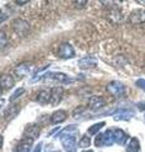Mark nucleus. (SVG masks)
I'll use <instances>...</instances> for the list:
<instances>
[{
	"label": "nucleus",
	"mask_w": 145,
	"mask_h": 152,
	"mask_svg": "<svg viewBox=\"0 0 145 152\" xmlns=\"http://www.w3.org/2000/svg\"><path fill=\"white\" fill-rule=\"evenodd\" d=\"M114 138H115V142L119 145H124L126 138H128V136L125 134L124 131L121 129H114Z\"/></svg>",
	"instance_id": "15"
},
{
	"label": "nucleus",
	"mask_w": 145,
	"mask_h": 152,
	"mask_svg": "<svg viewBox=\"0 0 145 152\" xmlns=\"http://www.w3.org/2000/svg\"><path fill=\"white\" fill-rule=\"evenodd\" d=\"M63 96V89L61 86H54L50 90V104L52 105H57L61 103Z\"/></svg>",
	"instance_id": "4"
},
{
	"label": "nucleus",
	"mask_w": 145,
	"mask_h": 152,
	"mask_svg": "<svg viewBox=\"0 0 145 152\" xmlns=\"http://www.w3.org/2000/svg\"><path fill=\"white\" fill-rule=\"evenodd\" d=\"M6 18H8V17L5 15V14H3L1 12H0V23H3V22H4V20H5V19H6Z\"/></svg>",
	"instance_id": "25"
},
{
	"label": "nucleus",
	"mask_w": 145,
	"mask_h": 152,
	"mask_svg": "<svg viewBox=\"0 0 145 152\" xmlns=\"http://www.w3.org/2000/svg\"><path fill=\"white\" fill-rule=\"evenodd\" d=\"M1 93H3V88L0 86V95H1Z\"/></svg>",
	"instance_id": "29"
},
{
	"label": "nucleus",
	"mask_w": 145,
	"mask_h": 152,
	"mask_svg": "<svg viewBox=\"0 0 145 152\" xmlns=\"http://www.w3.org/2000/svg\"><path fill=\"white\" fill-rule=\"evenodd\" d=\"M24 93H25V89H24V88L18 89L17 91H14V94H13L12 96H10V102H14V100H15V99H18V98H19L22 94H24Z\"/></svg>",
	"instance_id": "22"
},
{
	"label": "nucleus",
	"mask_w": 145,
	"mask_h": 152,
	"mask_svg": "<svg viewBox=\"0 0 145 152\" xmlns=\"http://www.w3.org/2000/svg\"><path fill=\"white\" fill-rule=\"evenodd\" d=\"M1 146H3V137L0 136V148H1Z\"/></svg>",
	"instance_id": "28"
},
{
	"label": "nucleus",
	"mask_w": 145,
	"mask_h": 152,
	"mask_svg": "<svg viewBox=\"0 0 145 152\" xmlns=\"http://www.w3.org/2000/svg\"><path fill=\"white\" fill-rule=\"evenodd\" d=\"M104 126H105V123H104V122H102V123H97V124L92 126V128H90L88 133H90V134H95V133H96L97 131H100V129H101V127H104Z\"/></svg>",
	"instance_id": "23"
},
{
	"label": "nucleus",
	"mask_w": 145,
	"mask_h": 152,
	"mask_svg": "<svg viewBox=\"0 0 145 152\" xmlns=\"http://www.w3.org/2000/svg\"><path fill=\"white\" fill-rule=\"evenodd\" d=\"M45 77L44 79H49V80H54V81H58V83H67L68 81V76L64 75L62 72H56V74H49L48 75H44Z\"/></svg>",
	"instance_id": "13"
},
{
	"label": "nucleus",
	"mask_w": 145,
	"mask_h": 152,
	"mask_svg": "<svg viewBox=\"0 0 145 152\" xmlns=\"http://www.w3.org/2000/svg\"><path fill=\"white\" fill-rule=\"evenodd\" d=\"M96 65H97V60L91 56L82 57V58L78 61V66L81 69H92V67H95Z\"/></svg>",
	"instance_id": "6"
},
{
	"label": "nucleus",
	"mask_w": 145,
	"mask_h": 152,
	"mask_svg": "<svg viewBox=\"0 0 145 152\" xmlns=\"http://www.w3.org/2000/svg\"><path fill=\"white\" fill-rule=\"evenodd\" d=\"M37 100H38V103L40 104H45L50 102V90H39L38 94H37Z\"/></svg>",
	"instance_id": "12"
},
{
	"label": "nucleus",
	"mask_w": 145,
	"mask_h": 152,
	"mask_svg": "<svg viewBox=\"0 0 145 152\" xmlns=\"http://www.w3.org/2000/svg\"><path fill=\"white\" fill-rule=\"evenodd\" d=\"M62 143L68 152H74V150H76V140L71 134L62 137Z\"/></svg>",
	"instance_id": "9"
},
{
	"label": "nucleus",
	"mask_w": 145,
	"mask_h": 152,
	"mask_svg": "<svg viewBox=\"0 0 145 152\" xmlns=\"http://www.w3.org/2000/svg\"><path fill=\"white\" fill-rule=\"evenodd\" d=\"M139 109H140V110H145V103H140L139 104Z\"/></svg>",
	"instance_id": "26"
},
{
	"label": "nucleus",
	"mask_w": 145,
	"mask_h": 152,
	"mask_svg": "<svg viewBox=\"0 0 145 152\" xmlns=\"http://www.w3.org/2000/svg\"><path fill=\"white\" fill-rule=\"evenodd\" d=\"M8 45V37L4 32H0V51L4 50Z\"/></svg>",
	"instance_id": "20"
},
{
	"label": "nucleus",
	"mask_w": 145,
	"mask_h": 152,
	"mask_svg": "<svg viewBox=\"0 0 145 152\" xmlns=\"http://www.w3.org/2000/svg\"><path fill=\"white\" fill-rule=\"evenodd\" d=\"M13 28L15 33H18L19 36H25L27 32L29 31V24H28V22L23 20V19H17V20L13 22Z\"/></svg>",
	"instance_id": "2"
},
{
	"label": "nucleus",
	"mask_w": 145,
	"mask_h": 152,
	"mask_svg": "<svg viewBox=\"0 0 145 152\" xmlns=\"http://www.w3.org/2000/svg\"><path fill=\"white\" fill-rule=\"evenodd\" d=\"M140 150V143L136 138H131L129 141V145H128V148L126 151L128 152H139Z\"/></svg>",
	"instance_id": "17"
},
{
	"label": "nucleus",
	"mask_w": 145,
	"mask_h": 152,
	"mask_svg": "<svg viewBox=\"0 0 145 152\" xmlns=\"http://www.w3.org/2000/svg\"><path fill=\"white\" fill-rule=\"evenodd\" d=\"M107 91L114 96H121L125 93V86L119 81H111L107 85Z\"/></svg>",
	"instance_id": "1"
},
{
	"label": "nucleus",
	"mask_w": 145,
	"mask_h": 152,
	"mask_svg": "<svg viewBox=\"0 0 145 152\" xmlns=\"http://www.w3.org/2000/svg\"><path fill=\"white\" fill-rule=\"evenodd\" d=\"M133 115V113H130V112H123V113H120V114H118V115L115 117V119L116 121H120V119H125V121H128L130 117Z\"/></svg>",
	"instance_id": "21"
},
{
	"label": "nucleus",
	"mask_w": 145,
	"mask_h": 152,
	"mask_svg": "<svg viewBox=\"0 0 145 152\" xmlns=\"http://www.w3.org/2000/svg\"><path fill=\"white\" fill-rule=\"evenodd\" d=\"M57 55L61 57V58H71V57L74 56V50L71 45L68 43H63L59 46V48L57 51Z\"/></svg>",
	"instance_id": "3"
},
{
	"label": "nucleus",
	"mask_w": 145,
	"mask_h": 152,
	"mask_svg": "<svg viewBox=\"0 0 145 152\" xmlns=\"http://www.w3.org/2000/svg\"><path fill=\"white\" fill-rule=\"evenodd\" d=\"M88 105H90V109H92V110H99L102 107H105V100L101 96L93 95L88 100Z\"/></svg>",
	"instance_id": "7"
},
{
	"label": "nucleus",
	"mask_w": 145,
	"mask_h": 152,
	"mask_svg": "<svg viewBox=\"0 0 145 152\" xmlns=\"http://www.w3.org/2000/svg\"><path fill=\"white\" fill-rule=\"evenodd\" d=\"M0 86L3 89H12L14 86V79L10 75H1L0 76Z\"/></svg>",
	"instance_id": "11"
},
{
	"label": "nucleus",
	"mask_w": 145,
	"mask_h": 152,
	"mask_svg": "<svg viewBox=\"0 0 145 152\" xmlns=\"http://www.w3.org/2000/svg\"><path fill=\"white\" fill-rule=\"evenodd\" d=\"M30 70H32V65L28 62H24V64H20L19 66H17L15 70H14V74L18 77H24V76L29 74Z\"/></svg>",
	"instance_id": "8"
},
{
	"label": "nucleus",
	"mask_w": 145,
	"mask_h": 152,
	"mask_svg": "<svg viewBox=\"0 0 145 152\" xmlns=\"http://www.w3.org/2000/svg\"><path fill=\"white\" fill-rule=\"evenodd\" d=\"M136 85L140 88V89H143V90H145V80L144 79H139L138 81H136Z\"/></svg>",
	"instance_id": "24"
},
{
	"label": "nucleus",
	"mask_w": 145,
	"mask_h": 152,
	"mask_svg": "<svg viewBox=\"0 0 145 152\" xmlns=\"http://www.w3.org/2000/svg\"><path fill=\"white\" fill-rule=\"evenodd\" d=\"M25 134L28 138L34 140L35 137H38V134H39V127L38 126H29L25 129Z\"/></svg>",
	"instance_id": "16"
},
{
	"label": "nucleus",
	"mask_w": 145,
	"mask_h": 152,
	"mask_svg": "<svg viewBox=\"0 0 145 152\" xmlns=\"http://www.w3.org/2000/svg\"><path fill=\"white\" fill-rule=\"evenodd\" d=\"M18 110H19V107H18V105H13L12 108H9L8 109V110L5 112V114H4V117H10V118H13L14 115H15V114H17V112Z\"/></svg>",
	"instance_id": "19"
},
{
	"label": "nucleus",
	"mask_w": 145,
	"mask_h": 152,
	"mask_svg": "<svg viewBox=\"0 0 145 152\" xmlns=\"http://www.w3.org/2000/svg\"><path fill=\"white\" fill-rule=\"evenodd\" d=\"M33 141H34V140L25 137V138H24V140H22V141H20V143L18 145L17 152H29L32 145H33Z\"/></svg>",
	"instance_id": "10"
},
{
	"label": "nucleus",
	"mask_w": 145,
	"mask_h": 152,
	"mask_svg": "<svg viewBox=\"0 0 145 152\" xmlns=\"http://www.w3.org/2000/svg\"><path fill=\"white\" fill-rule=\"evenodd\" d=\"M67 118V113L64 110H58V112H54L50 117V122L52 123H61L63 121H66Z\"/></svg>",
	"instance_id": "14"
},
{
	"label": "nucleus",
	"mask_w": 145,
	"mask_h": 152,
	"mask_svg": "<svg viewBox=\"0 0 145 152\" xmlns=\"http://www.w3.org/2000/svg\"><path fill=\"white\" fill-rule=\"evenodd\" d=\"M78 145H79V147H82V148H87V147H90V145H91L90 137H88V136H83L81 138V141L78 142Z\"/></svg>",
	"instance_id": "18"
},
{
	"label": "nucleus",
	"mask_w": 145,
	"mask_h": 152,
	"mask_svg": "<svg viewBox=\"0 0 145 152\" xmlns=\"http://www.w3.org/2000/svg\"><path fill=\"white\" fill-rule=\"evenodd\" d=\"M130 22L133 24H140L145 23V9H139L130 14Z\"/></svg>",
	"instance_id": "5"
},
{
	"label": "nucleus",
	"mask_w": 145,
	"mask_h": 152,
	"mask_svg": "<svg viewBox=\"0 0 145 152\" xmlns=\"http://www.w3.org/2000/svg\"><path fill=\"white\" fill-rule=\"evenodd\" d=\"M4 103H5V102H4V99H0V108L4 105Z\"/></svg>",
	"instance_id": "27"
}]
</instances>
